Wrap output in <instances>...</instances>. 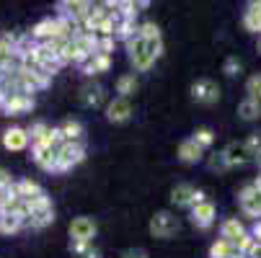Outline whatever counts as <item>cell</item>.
I'll return each instance as SVG.
<instances>
[{
	"label": "cell",
	"mask_w": 261,
	"mask_h": 258,
	"mask_svg": "<svg viewBox=\"0 0 261 258\" xmlns=\"http://www.w3.org/2000/svg\"><path fill=\"white\" fill-rule=\"evenodd\" d=\"M192 98L199 101V103H215V101L220 98V88H217L212 80L202 78V80H197V83L192 85Z\"/></svg>",
	"instance_id": "obj_6"
},
{
	"label": "cell",
	"mask_w": 261,
	"mask_h": 258,
	"mask_svg": "<svg viewBox=\"0 0 261 258\" xmlns=\"http://www.w3.org/2000/svg\"><path fill=\"white\" fill-rule=\"evenodd\" d=\"M52 222H55V209L36 212V214H31V217L26 219V225L34 227V230H42V227H47V225H52Z\"/></svg>",
	"instance_id": "obj_18"
},
{
	"label": "cell",
	"mask_w": 261,
	"mask_h": 258,
	"mask_svg": "<svg viewBox=\"0 0 261 258\" xmlns=\"http://www.w3.org/2000/svg\"><path fill=\"white\" fill-rule=\"evenodd\" d=\"M212 219H215V207H212L210 202L194 204V209H192V222H194L197 227H207Z\"/></svg>",
	"instance_id": "obj_13"
},
{
	"label": "cell",
	"mask_w": 261,
	"mask_h": 258,
	"mask_svg": "<svg viewBox=\"0 0 261 258\" xmlns=\"http://www.w3.org/2000/svg\"><path fill=\"white\" fill-rule=\"evenodd\" d=\"M3 145L8 147V150L18 153V150H23V147L29 145V132L21 129V127H11V129L3 134Z\"/></svg>",
	"instance_id": "obj_11"
},
{
	"label": "cell",
	"mask_w": 261,
	"mask_h": 258,
	"mask_svg": "<svg viewBox=\"0 0 261 258\" xmlns=\"http://www.w3.org/2000/svg\"><path fill=\"white\" fill-rule=\"evenodd\" d=\"M238 114H241V119H258L261 117V103L258 101H253V98H246V101H241V106H238Z\"/></svg>",
	"instance_id": "obj_19"
},
{
	"label": "cell",
	"mask_w": 261,
	"mask_h": 258,
	"mask_svg": "<svg viewBox=\"0 0 261 258\" xmlns=\"http://www.w3.org/2000/svg\"><path fill=\"white\" fill-rule=\"evenodd\" d=\"M178 158H181L184 163H197V160L202 158V147H199L194 139H184V142L178 145Z\"/></svg>",
	"instance_id": "obj_14"
},
{
	"label": "cell",
	"mask_w": 261,
	"mask_h": 258,
	"mask_svg": "<svg viewBox=\"0 0 261 258\" xmlns=\"http://www.w3.org/2000/svg\"><path fill=\"white\" fill-rule=\"evenodd\" d=\"M111 49H114V36H101L98 44H96V52L98 54H109Z\"/></svg>",
	"instance_id": "obj_28"
},
{
	"label": "cell",
	"mask_w": 261,
	"mask_h": 258,
	"mask_svg": "<svg viewBox=\"0 0 261 258\" xmlns=\"http://www.w3.org/2000/svg\"><path fill=\"white\" fill-rule=\"evenodd\" d=\"M23 227V222L18 217H13V214H0V233H6V235H11V233H18Z\"/></svg>",
	"instance_id": "obj_23"
},
{
	"label": "cell",
	"mask_w": 261,
	"mask_h": 258,
	"mask_svg": "<svg viewBox=\"0 0 261 258\" xmlns=\"http://www.w3.org/2000/svg\"><path fill=\"white\" fill-rule=\"evenodd\" d=\"M11 186H13V178H11V173L0 168V191H6V194H8V189H11Z\"/></svg>",
	"instance_id": "obj_29"
},
{
	"label": "cell",
	"mask_w": 261,
	"mask_h": 258,
	"mask_svg": "<svg viewBox=\"0 0 261 258\" xmlns=\"http://www.w3.org/2000/svg\"><path fill=\"white\" fill-rule=\"evenodd\" d=\"M6 108V114H21V111H29V108H34V98L29 93H8L6 101L0 103Z\"/></svg>",
	"instance_id": "obj_9"
},
{
	"label": "cell",
	"mask_w": 261,
	"mask_h": 258,
	"mask_svg": "<svg viewBox=\"0 0 261 258\" xmlns=\"http://www.w3.org/2000/svg\"><path fill=\"white\" fill-rule=\"evenodd\" d=\"M243 235H246V230H243V225L238 222V219H225V222H222V240L236 245Z\"/></svg>",
	"instance_id": "obj_15"
},
{
	"label": "cell",
	"mask_w": 261,
	"mask_h": 258,
	"mask_svg": "<svg viewBox=\"0 0 261 258\" xmlns=\"http://www.w3.org/2000/svg\"><path fill=\"white\" fill-rule=\"evenodd\" d=\"M49 129H52V127H47V124H42V122H39V124H34V127L29 129V137H31V142H34V145L44 142V137L49 134Z\"/></svg>",
	"instance_id": "obj_25"
},
{
	"label": "cell",
	"mask_w": 261,
	"mask_h": 258,
	"mask_svg": "<svg viewBox=\"0 0 261 258\" xmlns=\"http://www.w3.org/2000/svg\"><path fill=\"white\" fill-rule=\"evenodd\" d=\"M83 258H101V253H98L96 248H88V250L83 253Z\"/></svg>",
	"instance_id": "obj_34"
},
{
	"label": "cell",
	"mask_w": 261,
	"mask_h": 258,
	"mask_svg": "<svg viewBox=\"0 0 261 258\" xmlns=\"http://www.w3.org/2000/svg\"><path fill=\"white\" fill-rule=\"evenodd\" d=\"M60 137H62V142H81V137H83V124L67 119V122L60 127Z\"/></svg>",
	"instance_id": "obj_16"
},
{
	"label": "cell",
	"mask_w": 261,
	"mask_h": 258,
	"mask_svg": "<svg viewBox=\"0 0 261 258\" xmlns=\"http://www.w3.org/2000/svg\"><path fill=\"white\" fill-rule=\"evenodd\" d=\"M34 163L36 165H42L44 170H55L57 165V147H49V145H34V153H31Z\"/></svg>",
	"instance_id": "obj_8"
},
{
	"label": "cell",
	"mask_w": 261,
	"mask_h": 258,
	"mask_svg": "<svg viewBox=\"0 0 261 258\" xmlns=\"http://www.w3.org/2000/svg\"><path fill=\"white\" fill-rule=\"evenodd\" d=\"M253 186H256V189H258V191H261V176H258V178H256V181H253Z\"/></svg>",
	"instance_id": "obj_36"
},
{
	"label": "cell",
	"mask_w": 261,
	"mask_h": 258,
	"mask_svg": "<svg viewBox=\"0 0 261 258\" xmlns=\"http://www.w3.org/2000/svg\"><path fill=\"white\" fill-rule=\"evenodd\" d=\"M243 21H246L248 31H261V3H251Z\"/></svg>",
	"instance_id": "obj_20"
},
{
	"label": "cell",
	"mask_w": 261,
	"mask_h": 258,
	"mask_svg": "<svg viewBox=\"0 0 261 258\" xmlns=\"http://www.w3.org/2000/svg\"><path fill=\"white\" fill-rule=\"evenodd\" d=\"M256 160H258V165H261V150H258V155H256Z\"/></svg>",
	"instance_id": "obj_37"
},
{
	"label": "cell",
	"mask_w": 261,
	"mask_h": 258,
	"mask_svg": "<svg viewBox=\"0 0 261 258\" xmlns=\"http://www.w3.org/2000/svg\"><path fill=\"white\" fill-rule=\"evenodd\" d=\"M6 199H8V194H6V191H0V212H3V204H6Z\"/></svg>",
	"instance_id": "obj_35"
},
{
	"label": "cell",
	"mask_w": 261,
	"mask_h": 258,
	"mask_svg": "<svg viewBox=\"0 0 261 258\" xmlns=\"http://www.w3.org/2000/svg\"><path fill=\"white\" fill-rule=\"evenodd\" d=\"M81 98H83V103L86 106H91V108H96V106H101L103 103V88L101 85H86L83 91H81Z\"/></svg>",
	"instance_id": "obj_17"
},
{
	"label": "cell",
	"mask_w": 261,
	"mask_h": 258,
	"mask_svg": "<svg viewBox=\"0 0 261 258\" xmlns=\"http://www.w3.org/2000/svg\"><path fill=\"white\" fill-rule=\"evenodd\" d=\"M238 199H241V207H243L248 214H253V217H258V214H261V191L253 186V183L241 191V196H238Z\"/></svg>",
	"instance_id": "obj_10"
},
{
	"label": "cell",
	"mask_w": 261,
	"mask_h": 258,
	"mask_svg": "<svg viewBox=\"0 0 261 258\" xmlns=\"http://www.w3.org/2000/svg\"><path fill=\"white\" fill-rule=\"evenodd\" d=\"M129 117H132V103H129V98H114V101L106 106V119H109V122L119 124V122H127Z\"/></svg>",
	"instance_id": "obj_7"
},
{
	"label": "cell",
	"mask_w": 261,
	"mask_h": 258,
	"mask_svg": "<svg viewBox=\"0 0 261 258\" xmlns=\"http://www.w3.org/2000/svg\"><path fill=\"white\" fill-rule=\"evenodd\" d=\"M176 230H178V219L171 214V212H158V214H153V219H150V233L155 235V238H171V235H176Z\"/></svg>",
	"instance_id": "obj_3"
},
{
	"label": "cell",
	"mask_w": 261,
	"mask_h": 258,
	"mask_svg": "<svg viewBox=\"0 0 261 258\" xmlns=\"http://www.w3.org/2000/svg\"><path fill=\"white\" fill-rule=\"evenodd\" d=\"M246 253H248V255H251V258H261V245H258V243H251V245H248V250H246Z\"/></svg>",
	"instance_id": "obj_33"
},
{
	"label": "cell",
	"mask_w": 261,
	"mask_h": 258,
	"mask_svg": "<svg viewBox=\"0 0 261 258\" xmlns=\"http://www.w3.org/2000/svg\"><path fill=\"white\" fill-rule=\"evenodd\" d=\"M122 258H147V253H145V250H135V248H132V250H124V253H122Z\"/></svg>",
	"instance_id": "obj_31"
},
{
	"label": "cell",
	"mask_w": 261,
	"mask_h": 258,
	"mask_svg": "<svg viewBox=\"0 0 261 258\" xmlns=\"http://www.w3.org/2000/svg\"><path fill=\"white\" fill-rule=\"evenodd\" d=\"M137 36L140 39H161V31H158L155 23H145V26L137 28Z\"/></svg>",
	"instance_id": "obj_27"
},
{
	"label": "cell",
	"mask_w": 261,
	"mask_h": 258,
	"mask_svg": "<svg viewBox=\"0 0 261 258\" xmlns=\"http://www.w3.org/2000/svg\"><path fill=\"white\" fill-rule=\"evenodd\" d=\"M135 91H137V78H135V75H122V78L117 80V93H119V98H129Z\"/></svg>",
	"instance_id": "obj_21"
},
{
	"label": "cell",
	"mask_w": 261,
	"mask_h": 258,
	"mask_svg": "<svg viewBox=\"0 0 261 258\" xmlns=\"http://www.w3.org/2000/svg\"><path fill=\"white\" fill-rule=\"evenodd\" d=\"M86 155V147L83 142H60L57 147V165H55V173H62V170H70L72 165H78Z\"/></svg>",
	"instance_id": "obj_2"
},
{
	"label": "cell",
	"mask_w": 261,
	"mask_h": 258,
	"mask_svg": "<svg viewBox=\"0 0 261 258\" xmlns=\"http://www.w3.org/2000/svg\"><path fill=\"white\" fill-rule=\"evenodd\" d=\"M199 147H210L212 142H215V134H212V129H207V127H202V129H197L194 132V137H192Z\"/></svg>",
	"instance_id": "obj_26"
},
{
	"label": "cell",
	"mask_w": 261,
	"mask_h": 258,
	"mask_svg": "<svg viewBox=\"0 0 261 258\" xmlns=\"http://www.w3.org/2000/svg\"><path fill=\"white\" fill-rule=\"evenodd\" d=\"M93 235H96V222H93L91 217H75L70 222V238H72V243H88L91 245Z\"/></svg>",
	"instance_id": "obj_4"
},
{
	"label": "cell",
	"mask_w": 261,
	"mask_h": 258,
	"mask_svg": "<svg viewBox=\"0 0 261 258\" xmlns=\"http://www.w3.org/2000/svg\"><path fill=\"white\" fill-rule=\"evenodd\" d=\"M111 67V54H91L88 60H83V72L86 75H98V72H106Z\"/></svg>",
	"instance_id": "obj_12"
},
{
	"label": "cell",
	"mask_w": 261,
	"mask_h": 258,
	"mask_svg": "<svg viewBox=\"0 0 261 258\" xmlns=\"http://www.w3.org/2000/svg\"><path fill=\"white\" fill-rule=\"evenodd\" d=\"M225 72H228V75H238V72H241V62H238L236 57H230V60L225 62Z\"/></svg>",
	"instance_id": "obj_30"
},
{
	"label": "cell",
	"mask_w": 261,
	"mask_h": 258,
	"mask_svg": "<svg viewBox=\"0 0 261 258\" xmlns=\"http://www.w3.org/2000/svg\"><path fill=\"white\" fill-rule=\"evenodd\" d=\"M127 49H129V60L137 70H147L153 67V62L161 57L163 52V44L161 39H140V36H129L127 39Z\"/></svg>",
	"instance_id": "obj_1"
},
{
	"label": "cell",
	"mask_w": 261,
	"mask_h": 258,
	"mask_svg": "<svg viewBox=\"0 0 261 258\" xmlns=\"http://www.w3.org/2000/svg\"><path fill=\"white\" fill-rule=\"evenodd\" d=\"M236 253H238V250L233 248V243L222 240V238H220V240L210 248V255H212V258H230V255H236Z\"/></svg>",
	"instance_id": "obj_22"
},
{
	"label": "cell",
	"mask_w": 261,
	"mask_h": 258,
	"mask_svg": "<svg viewBox=\"0 0 261 258\" xmlns=\"http://www.w3.org/2000/svg\"><path fill=\"white\" fill-rule=\"evenodd\" d=\"M246 91H248V98H253V101L261 103V72H258V75H253V78H248Z\"/></svg>",
	"instance_id": "obj_24"
},
{
	"label": "cell",
	"mask_w": 261,
	"mask_h": 258,
	"mask_svg": "<svg viewBox=\"0 0 261 258\" xmlns=\"http://www.w3.org/2000/svg\"><path fill=\"white\" fill-rule=\"evenodd\" d=\"M171 202L176 207H194V204L204 202V194L197 191L192 183H178V186L171 191Z\"/></svg>",
	"instance_id": "obj_5"
},
{
	"label": "cell",
	"mask_w": 261,
	"mask_h": 258,
	"mask_svg": "<svg viewBox=\"0 0 261 258\" xmlns=\"http://www.w3.org/2000/svg\"><path fill=\"white\" fill-rule=\"evenodd\" d=\"M70 248H72V250H75L78 255H83V253H86V250H88L91 245H88V243H72V240H70Z\"/></svg>",
	"instance_id": "obj_32"
}]
</instances>
